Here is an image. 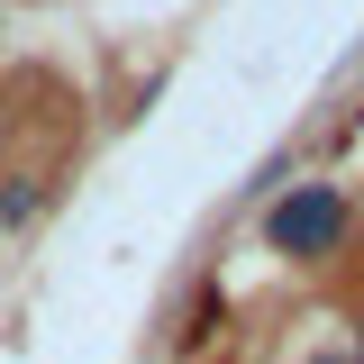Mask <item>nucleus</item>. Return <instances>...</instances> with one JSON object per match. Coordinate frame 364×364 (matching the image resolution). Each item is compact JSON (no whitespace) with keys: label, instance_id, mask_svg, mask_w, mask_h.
Listing matches in <instances>:
<instances>
[{"label":"nucleus","instance_id":"nucleus-1","mask_svg":"<svg viewBox=\"0 0 364 364\" xmlns=\"http://www.w3.org/2000/svg\"><path fill=\"white\" fill-rule=\"evenodd\" d=\"M264 237L282 246V255H328V246L346 237V200H337L328 182H310V191H291V200H273Z\"/></svg>","mask_w":364,"mask_h":364},{"label":"nucleus","instance_id":"nucleus-2","mask_svg":"<svg viewBox=\"0 0 364 364\" xmlns=\"http://www.w3.org/2000/svg\"><path fill=\"white\" fill-rule=\"evenodd\" d=\"M310 364H364V355H310Z\"/></svg>","mask_w":364,"mask_h":364}]
</instances>
